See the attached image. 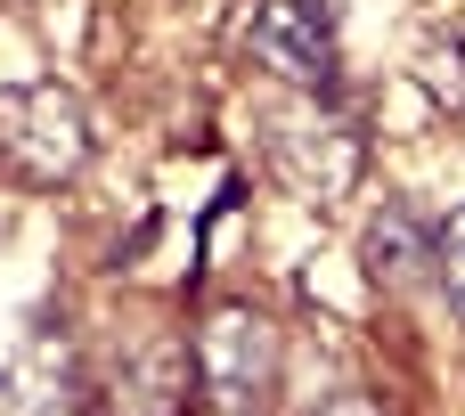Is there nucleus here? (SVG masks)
Listing matches in <instances>:
<instances>
[{
	"label": "nucleus",
	"instance_id": "nucleus-5",
	"mask_svg": "<svg viewBox=\"0 0 465 416\" xmlns=\"http://www.w3.org/2000/svg\"><path fill=\"white\" fill-rule=\"evenodd\" d=\"M433 245H441V229H425L401 196H384L376 221H368V237H360L376 286H409V278H425V270H433Z\"/></svg>",
	"mask_w": 465,
	"mask_h": 416
},
{
	"label": "nucleus",
	"instance_id": "nucleus-1",
	"mask_svg": "<svg viewBox=\"0 0 465 416\" xmlns=\"http://www.w3.org/2000/svg\"><path fill=\"white\" fill-rule=\"evenodd\" d=\"M286 343L253 302H213L196 319V392L213 416H262L278 401Z\"/></svg>",
	"mask_w": 465,
	"mask_h": 416
},
{
	"label": "nucleus",
	"instance_id": "nucleus-8",
	"mask_svg": "<svg viewBox=\"0 0 465 416\" xmlns=\"http://www.w3.org/2000/svg\"><path fill=\"white\" fill-rule=\"evenodd\" d=\"M319 416H384V401H376V392H335Z\"/></svg>",
	"mask_w": 465,
	"mask_h": 416
},
{
	"label": "nucleus",
	"instance_id": "nucleus-6",
	"mask_svg": "<svg viewBox=\"0 0 465 416\" xmlns=\"http://www.w3.org/2000/svg\"><path fill=\"white\" fill-rule=\"evenodd\" d=\"M409 74H417V90H425L441 114H465V41L458 33H425L417 57H409Z\"/></svg>",
	"mask_w": 465,
	"mask_h": 416
},
{
	"label": "nucleus",
	"instance_id": "nucleus-4",
	"mask_svg": "<svg viewBox=\"0 0 465 416\" xmlns=\"http://www.w3.org/2000/svg\"><path fill=\"white\" fill-rule=\"evenodd\" d=\"M196 392V335H139L114 376H106V416H188Z\"/></svg>",
	"mask_w": 465,
	"mask_h": 416
},
{
	"label": "nucleus",
	"instance_id": "nucleus-7",
	"mask_svg": "<svg viewBox=\"0 0 465 416\" xmlns=\"http://www.w3.org/2000/svg\"><path fill=\"white\" fill-rule=\"evenodd\" d=\"M433 278H441V294H450V311L465 319V204L441 221V245H433Z\"/></svg>",
	"mask_w": 465,
	"mask_h": 416
},
{
	"label": "nucleus",
	"instance_id": "nucleus-2",
	"mask_svg": "<svg viewBox=\"0 0 465 416\" xmlns=\"http://www.w3.org/2000/svg\"><path fill=\"white\" fill-rule=\"evenodd\" d=\"M0 155L33 180L57 188L90 163V114L65 82H0Z\"/></svg>",
	"mask_w": 465,
	"mask_h": 416
},
{
	"label": "nucleus",
	"instance_id": "nucleus-3",
	"mask_svg": "<svg viewBox=\"0 0 465 416\" xmlns=\"http://www.w3.org/2000/svg\"><path fill=\"white\" fill-rule=\"evenodd\" d=\"M245 41L294 90H327L335 82V0H253Z\"/></svg>",
	"mask_w": 465,
	"mask_h": 416
}]
</instances>
